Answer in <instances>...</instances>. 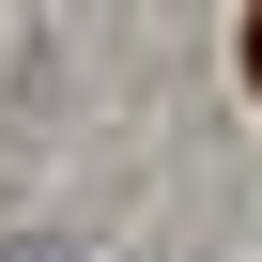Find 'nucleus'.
<instances>
[{
  "mask_svg": "<svg viewBox=\"0 0 262 262\" xmlns=\"http://www.w3.org/2000/svg\"><path fill=\"white\" fill-rule=\"evenodd\" d=\"M0 262H77V247H62V231H16V247H0Z\"/></svg>",
  "mask_w": 262,
  "mask_h": 262,
  "instance_id": "1",
  "label": "nucleus"
},
{
  "mask_svg": "<svg viewBox=\"0 0 262 262\" xmlns=\"http://www.w3.org/2000/svg\"><path fill=\"white\" fill-rule=\"evenodd\" d=\"M247 77H262V16H247Z\"/></svg>",
  "mask_w": 262,
  "mask_h": 262,
  "instance_id": "2",
  "label": "nucleus"
}]
</instances>
